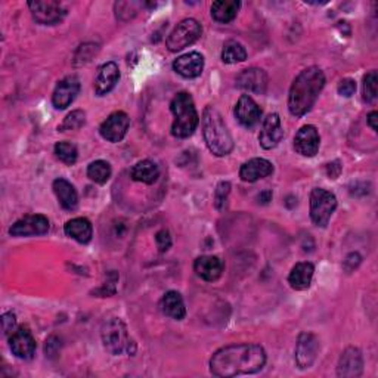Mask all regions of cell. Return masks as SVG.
Returning <instances> with one entry per match:
<instances>
[{
	"label": "cell",
	"instance_id": "obj_1",
	"mask_svg": "<svg viewBox=\"0 0 378 378\" xmlns=\"http://www.w3.org/2000/svg\"><path fill=\"white\" fill-rule=\"evenodd\" d=\"M266 364V352L259 345H231L219 349L210 359V372L216 377L256 374Z\"/></svg>",
	"mask_w": 378,
	"mask_h": 378
},
{
	"label": "cell",
	"instance_id": "obj_2",
	"mask_svg": "<svg viewBox=\"0 0 378 378\" xmlns=\"http://www.w3.org/2000/svg\"><path fill=\"white\" fill-rule=\"evenodd\" d=\"M325 86V74L319 67H309L293 81L288 95V110L294 117H303L312 110Z\"/></svg>",
	"mask_w": 378,
	"mask_h": 378
},
{
	"label": "cell",
	"instance_id": "obj_3",
	"mask_svg": "<svg viewBox=\"0 0 378 378\" xmlns=\"http://www.w3.org/2000/svg\"><path fill=\"white\" fill-rule=\"evenodd\" d=\"M202 134L207 148L216 157H225L234 149V139L222 114L212 105L202 113Z\"/></svg>",
	"mask_w": 378,
	"mask_h": 378
},
{
	"label": "cell",
	"instance_id": "obj_4",
	"mask_svg": "<svg viewBox=\"0 0 378 378\" xmlns=\"http://www.w3.org/2000/svg\"><path fill=\"white\" fill-rule=\"evenodd\" d=\"M170 111L175 115V122L171 125V134L175 137L185 139L197 130L200 117L191 95L186 92L178 93L171 101Z\"/></svg>",
	"mask_w": 378,
	"mask_h": 378
},
{
	"label": "cell",
	"instance_id": "obj_5",
	"mask_svg": "<svg viewBox=\"0 0 378 378\" xmlns=\"http://www.w3.org/2000/svg\"><path fill=\"white\" fill-rule=\"evenodd\" d=\"M101 337L102 343H104V348L107 352H110L114 356L118 355H134L136 352V345L134 341L130 338L126 325L122 319L113 318L107 321L102 325L101 330Z\"/></svg>",
	"mask_w": 378,
	"mask_h": 378
},
{
	"label": "cell",
	"instance_id": "obj_6",
	"mask_svg": "<svg viewBox=\"0 0 378 378\" xmlns=\"http://www.w3.org/2000/svg\"><path fill=\"white\" fill-rule=\"evenodd\" d=\"M337 209V198L333 193L315 188L311 193V219L316 227L325 228Z\"/></svg>",
	"mask_w": 378,
	"mask_h": 378
},
{
	"label": "cell",
	"instance_id": "obj_7",
	"mask_svg": "<svg viewBox=\"0 0 378 378\" xmlns=\"http://www.w3.org/2000/svg\"><path fill=\"white\" fill-rule=\"evenodd\" d=\"M201 24L194 18H186L181 21L167 38V47L170 52H179V50L194 45L201 38Z\"/></svg>",
	"mask_w": 378,
	"mask_h": 378
},
{
	"label": "cell",
	"instance_id": "obj_8",
	"mask_svg": "<svg viewBox=\"0 0 378 378\" xmlns=\"http://www.w3.org/2000/svg\"><path fill=\"white\" fill-rule=\"evenodd\" d=\"M28 8L33 18L42 25L58 24L67 15L64 5L61 2H55V0H36V2H30Z\"/></svg>",
	"mask_w": 378,
	"mask_h": 378
},
{
	"label": "cell",
	"instance_id": "obj_9",
	"mask_svg": "<svg viewBox=\"0 0 378 378\" xmlns=\"http://www.w3.org/2000/svg\"><path fill=\"white\" fill-rule=\"evenodd\" d=\"M129 127H130L129 115L123 111H115L105 120L104 123L101 125L99 133L108 142L117 144V142H122L125 139Z\"/></svg>",
	"mask_w": 378,
	"mask_h": 378
},
{
	"label": "cell",
	"instance_id": "obj_10",
	"mask_svg": "<svg viewBox=\"0 0 378 378\" xmlns=\"http://www.w3.org/2000/svg\"><path fill=\"white\" fill-rule=\"evenodd\" d=\"M49 220L43 214H27L16 220L9 229L12 236H38L49 232Z\"/></svg>",
	"mask_w": 378,
	"mask_h": 378
},
{
	"label": "cell",
	"instance_id": "obj_11",
	"mask_svg": "<svg viewBox=\"0 0 378 378\" xmlns=\"http://www.w3.org/2000/svg\"><path fill=\"white\" fill-rule=\"evenodd\" d=\"M319 352V340L312 333H302L296 345V364L300 370L314 365Z\"/></svg>",
	"mask_w": 378,
	"mask_h": 378
},
{
	"label": "cell",
	"instance_id": "obj_12",
	"mask_svg": "<svg viewBox=\"0 0 378 378\" xmlns=\"http://www.w3.org/2000/svg\"><path fill=\"white\" fill-rule=\"evenodd\" d=\"M80 92V80L76 76H68L62 79L54 91L52 104L58 110L70 107Z\"/></svg>",
	"mask_w": 378,
	"mask_h": 378
},
{
	"label": "cell",
	"instance_id": "obj_13",
	"mask_svg": "<svg viewBox=\"0 0 378 378\" xmlns=\"http://www.w3.org/2000/svg\"><path fill=\"white\" fill-rule=\"evenodd\" d=\"M9 348L20 359H31L36 353V340L27 326H20L9 336Z\"/></svg>",
	"mask_w": 378,
	"mask_h": 378
},
{
	"label": "cell",
	"instance_id": "obj_14",
	"mask_svg": "<svg viewBox=\"0 0 378 378\" xmlns=\"http://www.w3.org/2000/svg\"><path fill=\"white\" fill-rule=\"evenodd\" d=\"M235 117L239 125L247 129H253L254 126L260 123L262 110L256 104V101L251 96L243 95L238 99L235 105Z\"/></svg>",
	"mask_w": 378,
	"mask_h": 378
},
{
	"label": "cell",
	"instance_id": "obj_15",
	"mask_svg": "<svg viewBox=\"0 0 378 378\" xmlns=\"http://www.w3.org/2000/svg\"><path fill=\"white\" fill-rule=\"evenodd\" d=\"M321 137L315 126H303L294 137V149L303 157H315L319 151Z\"/></svg>",
	"mask_w": 378,
	"mask_h": 378
},
{
	"label": "cell",
	"instance_id": "obj_16",
	"mask_svg": "<svg viewBox=\"0 0 378 378\" xmlns=\"http://www.w3.org/2000/svg\"><path fill=\"white\" fill-rule=\"evenodd\" d=\"M284 137V130L281 126V118L278 114H269L262 126L259 142L265 149H273L280 145Z\"/></svg>",
	"mask_w": 378,
	"mask_h": 378
},
{
	"label": "cell",
	"instance_id": "obj_17",
	"mask_svg": "<svg viewBox=\"0 0 378 378\" xmlns=\"http://www.w3.org/2000/svg\"><path fill=\"white\" fill-rule=\"evenodd\" d=\"M236 86L243 91L262 95L268 88V76L260 68H248V70H244L238 74Z\"/></svg>",
	"mask_w": 378,
	"mask_h": 378
},
{
	"label": "cell",
	"instance_id": "obj_18",
	"mask_svg": "<svg viewBox=\"0 0 378 378\" xmlns=\"http://www.w3.org/2000/svg\"><path fill=\"white\" fill-rule=\"evenodd\" d=\"M364 371V357L362 352L357 348H348L341 353L337 374L338 377H359Z\"/></svg>",
	"mask_w": 378,
	"mask_h": 378
},
{
	"label": "cell",
	"instance_id": "obj_19",
	"mask_svg": "<svg viewBox=\"0 0 378 378\" xmlns=\"http://www.w3.org/2000/svg\"><path fill=\"white\" fill-rule=\"evenodd\" d=\"M118 80H120L118 65L113 61L105 62L99 68L98 76L95 79V93L98 96H104L110 93L115 88Z\"/></svg>",
	"mask_w": 378,
	"mask_h": 378
},
{
	"label": "cell",
	"instance_id": "obj_20",
	"mask_svg": "<svg viewBox=\"0 0 378 378\" xmlns=\"http://www.w3.org/2000/svg\"><path fill=\"white\" fill-rule=\"evenodd\" d=\"M173 70L185 79H195L204 70V57L198 52H189L173 62Z\"/></svg>",
	"mask_w": 378,
	"mask_h": 378
},
{
	"label": "cell",
	"instance_id": "obj_21",
	"mask_svg": "<svg viewBox=\"0 0 378 378\" xmlns=\"http://www.w3.org/2000/svg\"><path fill=\"white\" fill-rule=\"evenodd\" d=\"M223 262L216 256H201L194 263V270L198 277L207 282L217 281L223 273Z\"/></svg>",
	"mask_w": 378,
	"mask_h": 378
},
{
	"label": "cell",
	"instance_id": "obj_22",
	"mask_svg": "<svg viewBox=\"0 0 378 378\" xmlns=\"http://www.w3.org/2000/svg\"><path fill=\"white\" fill-rule=\"evenodd\" d=\"M273 173V166L265 159H251L239 168V178L244 182H257Z\"/></svg>",
	"mask_w": 378,
	"mask_h": 378
},
{
	"label": "cell",
	"instance_id": "obj_23",
	"mask_svg": "<svg viewBox=\"0 0 378 378\" xmlns=\"http://www.w3.org/2000/svg\"><path fill=\"white\" fill-rule=\"evenodd\" d=\"M64 232L67 234V236L76 239V241L80 244L91 243L92 235H93L92 223L84 217H76V219L68 220L64 227Z\"/></svg>",
	"mask_w": 378,
	"mask_h": 378
},
{
	"label": "cell",
	"instance_id": "obj_24",
	"mask_svg": "<svg viewBox=\"0 0 378 378\" xmlns=\"http://www.w3.org/2000/svg\"><path fill=\"white\" fill-rule=\"evenodd\" d=\"M315 268L309 262H300L293 269H291L288 275V284L293 290L303 291L307 290L312 284Z\"/></svg>",
	"mask_w": 378,
	"mask_h": 378
},
{
	"label": "cell",
	"instance_id": "obj_25",
	"mask_svg": "<svg viewBox=\"0 0 378 378\" xmlns=\"http://www.w3.org/2000/svg\"><path fill=\"white\" fill-rule=\"evenodd\" d=\"M52 188L62 209L70 210V212L76 210L77 204H79V195H77L76 188L70 182H68L67 179L59 178L54 181Z\"/></svg>",
	"mask_w": 378,
	"mask_h": 378
},
{
	"label": "cell",
	"instance_id": "obj_26",
	"mask_svg": "<svg viewBox=\"0 0 378 378\" xmlns=\"http://www.w3.org/2000/svg\"><path fill=\"white\" fill-rule=\"evenodd\" d=\"M160 309L166 316L173 318L176 321L183 319L186 315L183 299L178 291H168V293H166L160 302Z\"/></svg>",
	"mask_w": 378,
	"mask_h": 378
},
{
	"label": "cell",
	"instance_id": "obj_27",
	"mask_svg": "<svg viewBox=\"0 0 378 378\" xmlns=\"http://www.w3.org/2000/svg\"><path fill=\"white\" fill-rule=\"evenodd\" d=\"M239 8H241V2L238 0H219L212 5V16L220 24H228L236 18Z\"/></svg>",
	"mask_w": 378,
	"mask_h": 378
},
{
	"label": "cell",
	"instance_id": "obj_28",
	"mask_svg": "<svg viewBox=\"0 0 378 378\" xmlns=\"http://www.w3.org/2000/svg\"><path fill=\"white\" fill-rule=\"evenodd\" d=\"M130 176L136 182L152 185V183L157 182V179L160 176V168L156 163L151 161V160H142L132 167Z\"/></svg>",
	"mask_w": 378,
	"mask_h": 378
},
{
	"label": "cell",
	"instance_id": "obj_29",
	"mask_svg": "<svg viewBox=\"0 0 378 378\" xmlns=\"http://www.w3.org/2000/svg\"><path fill=\"white\" fill-rule=\"evenodd\" d=\"M247 59L246 47L235 40H229L223 46L222 50V61L225 64H238L244 62Z\"/></svg>",
	"mask_w": 378,
	"mask_h": 378
},
{
	"label": "cell",
	"instance_id": "obj_30",
	"mask_svg": "<svg viewBox=\"0 0 378 378\" xmlns=\"http://www.w3.org/2000/svg\"><path fill=\"white\" fill-rule=\"evenodd\" d=\"M88 178L99 185H104L111 178V166L104 160H96L88 167Z\"/></svg>",
	"mask_w": 378,
	"mask_h": 378
},
{
	"label": "cell",
	"instance_id": "obj_31",
	"mask_svg": "<svg viewBox=\"0 0 378 378\" xmlns=\"http://www.w3.org/2000/svg\"><path fill=\"white\" fill-rule=\"evenodd\" d=\"M55 156L64 164L71 166L77 161L79 151H77V147L71 142H58L55 145Z\"/></svg>",
	"mask_w": 378,
	"mask_h": 378
},
{
	"label": "cell",
	"instance_id": "obj_32",
	"mask_svg": "<svg viewBox=\"0 0 378 378\" xmlns=\"http://www.w3.org/2000/svg\"><path fill=\"white\" fill-rule=\"evenodd\" d=\"M377 86H378V76L377 71L372 70L364 77V88H362V98L365 102H368V104H372V102L377 101L378 96Z\"/></svg>",
	"mask_w": 378,
	"mask_h": 378
},
{
	"label": "cell",
	"instance_id": "obj_33",
	"mask_svg": "<svg viewBox=\"0 0 378 378\" xmlns=\"http://www.w3.org/2000/svg\"><path fill=\"white\" fill-rule=\"evenodd\" d=\"M86 123V114L81 110H76L73 113L68 114L64 122L61 123V126L58 127L59 132H68V130H79L80 127H83Z\"/></svg>",
	"mask_w": 378,
	"mask_h": 378
},
{
	"label": "cell",
	"instance_id": "obj_34",
	"mask_svg": "<svg viewBox=\"0 0 378 378\" xmlns=\"http://www.w3.org/2000/svg\"><path fill=\"white\" fill-rule=\"evenodd\" d=\"M231 193V183L229 182H220L214 191V205L217 210H223L227 205L228 197Z\"/></svg>",
	"mask_w": 378,
	"mask_h": 378
},
{
	"label": "cell",
	"instance_id": "obj_35",
	"mask_svg": "<svg viewBox=\"0 0 378 378\" xmlns=\"http://www.w3.org/2000/svg\"><path fill=\"white\" fill-rule=\"evenodd\" d=\"M96 52H98V46H95L93 43L81 45V46L79 47L77 52H76L74 64H76V65H81V64L89 62L91 58H92L93 55H96Z\"/></svg>",
	"mask_w": 378,
	"mask_h": 378
},
{
	"label": "cell",
	"instance_id": "obj_36",
	"mask_svg": "<svg viewBox=\"0 0 378 378\" xmlns=\"http://www.w3.org/2000/svg\"><path fill=\"white\" fill-rule=\"evenodd\" d=\"M156 243H157V247L161 253L167 251L170 247H171V236H170V232L167 229H161L156 234Z\"/></svg>",
	"mask_w": 378,
	"mask_h": 378
},
{
	"label": "cell",
	"instance_id": "obj_37",
	"mask_svg": "<svg viewBox=\"0 0 378 378\" xmlns=\"http://www.w3.org/2000/svg\"><path fill=\"white\" fill-rule=\"evenodd\" d=\"M338 95L341 96H345V98H350L355 91H356V81L352 80V79H345V80H341L340 84H338Z\"/></svg>",
	"mask_w": 378,
	"mask_h": 378
},
{
	"label": "cell",
	"instance_id": "obj_38",
	"mask_svg": "<svg viewBox=\"0 0 378 378\" xmlns=\"http://www.w3.org/2000/svg\"><path fill=\"white\" fill-rule=\"evenodd\" d=\"M15 326H16V316L12 312L4 314L2 315V331L4 336H11L15 331Z\"/></svg>",
	"mask_w": 378,
	"mask_h": 378
},
{
	"label": "cell",
	"instance_id": "obj_39",
	"mask_svg": "<svg viewBox=\"0 0 378 378\" xmlns=\"http://www.w3.org/2000/svg\"><path fill=\"white\" fill-rule=\"evenodd\" d=\"M360 262H362V257L359 256V253H350L346 257V260L343 262V268L346 269V272H352L360 265Z\"/></svg>",
	"mask_w": 378,
	"mask_h": 378
},
{
	"label": "cell",
	"instance_id": "obj_40",
	"mask_svg": "<svg viewBox=\"0 0 378 378\" xmlns=\"http://www.w3.org/2000/svg\"><path fill=\"white\" fill-rule=\"evenodd\" d=\"M59 348H61L59 340H58L57 337L52 336V337H50V338L46 341V348H45V350H46V356L54 357V356L58 353Z\"/></svg>",
	"mask_w": 378,
	"mask_h": 378
},
{
	"label": "cell",
	"instance_id": "obj_41",
	"mask_svg": "<svg viewBox=\"0 0 378 378\" xmlns=\"http://www.w3.org/2000/svg\"><path fill=\"white\" fill-rule=\"evenodd\" d=\"M326 171H328V176L331 179H337L340 176V171H341V164L340 161H333L328 166H326Z\"/></svg>",
	"mask_w": 378,
	"mask_h": 378
},
{
	"label": "cell",
	"instance_id": "obj_42",
	"mask_svg": "<svg viewBox=\"0 0 378 378\" xmlns=\"http://www.w3.org/2000/svg\"><path fill=\"white\" fill-rule=\"evenodd\" d=\"M377 120H378V113H377V111H372V113L368 115V126H370L374 132L378 130Z\"/></svg>",
	"mask_w": 378,
	"mask_h": 378
},
{
	"label": "cell",
	"instance_id": "obj_43",
	"mask_svg": "<svg viewBox=\"0 0 378 378\" xmlns=\"http://www.w3.org/2000/svg\"><path fill=\"white\" fill-rule=\"evenodd\" d=\"M270 198H272L270 191H263V193H260L259 197H257V200H259V202H262V204H268L270 201Z\"/></svg>",
	"mask_w": 378,
	"mask_h": 378
}]
</instances>
